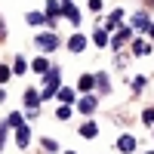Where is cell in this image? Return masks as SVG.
Listing matches in <instances>:
<instances>
[{
  "label": "cell",
  "mask_w": 154,
  "mask_h": 154,
  "mask_svg": "<svg viewBox=\"0 0 154 154\" xmlns=\"http://www.w3.org/2000/svg\"><path fill=\"white\" fill-rule=\"evenodd\" d=\"M59 12H62V3H59V0H49V3H46V19H49V22H56V19H59Z\"/></svg>",
  "instance_id": "cell-7"
},
{
  "label": "cell",
  "mask_w": 154,
  "mask_h": 154,
  "mask_svg": "<svg viewBox=\"0 0 154 154\" xmlns=\"http://www.w3.org/2000/svg\"><path fill=\"white\" fill-rule=\"evenodd\" d=\"M89 9H93V12H102V0H89Z\"/></svg>",
  "instance_id": "cell-26"
},
{
  "label": "cell",
  "mask_w": 154,
  "mask_h": 154,
  "mask_svg": "<svg viewBox=\"0 0 154 154\" xmlns=\"http://www.w3.org/2000/svg\"><path fill=\"white\" fill-rule=\"evenodd\" d=\"M34 71H37V74H46V71H49V62H46V59H34Z\"/></svg>",
  "instance_id": "cell-18"
},
{
  "label": "cell",
  "mask_w": 154,
  "mask_h": 154,
  "mask_svg": "<svg viewBox=\"0 0 154 154\" xmlns=\"http://www.w3.org/2000/svg\"><path fill=\"white\" fill-rule=\"evenodd\" d=\"M142 120H145V123H148V126H151V123H154V108H145V114H142Z\"/></svg>",
  "instance_id": "cell-21"
},
{
  "label": "cell",
  "mask_w": 154,
  "mask_h": 154,
  "mask_svg": "<svg viewBox=\"0 0 154 154\" xmlns=\"http://www.w3.org/2000/svg\"><path fill=\"white\" fill-rule=\"evenodd\" d=\"M37 102H40V96H37L34 89H28V93H25V105H28V111H34V108H37Z\"/></svg>",
  "instance_id": "cell-11"
},
{
  "label": "cell",
  "mask_w": 154,
  "mask_h": 154,
  "mask_svg": "<svg viewBox=\"0 0 154 154\" xmlns=\"http://www.w3.org/2000/svg\"><path fill=\"white\" fill-rule=\"evenodd\" d=\"M96 133H99L96 123H83V126H80V136H83V139H96Z\"/></svg>",
  "instance_id": "cell-12"
},
{
  "label": "cell",
  "mask_w": 154,
  "mask_h": 154,
  "mask_svg": "<svg viewBox=\"0 0 154 154\" xmlns=\"http://www.w3.org/2000/svg\"><path fill=\"white\" fill-rule=\"evenodd\" d=\"M9 74H12V71H9L6 65H0V83H6V80H9Z\"/></svg>",
  "instance_id": "cell-23"
},
{
  "label": "cell",
  "mask_w": 154,
  "mask_h": 154,
  "mask_svg": "<svg viewBox=\"0 0 154 154\" xmlns=\"http://www.w3.org/2000/svg\"><path fill=\"white\" fill-rule=\"evenodd\" d=\"M120 19H123V9H114V12H111V19H108V25H105V31H114Z\"/></svg>",
  "instance_id": "cell-10"
},
{
  "label": "cell",
  "mask_w": 154,
  "mask_h": 154,
  "mask_svg": "<svg viewBox=\"0 0 154 154\" xmlns=\"http://www.w3.org/2000/svg\"><path fill=\"white\" fill-rule=\"evenodd\" d=\"M126 37H130V28H123V31H120L117 37H114V40H111V46H114V49H120V46L126 43Z\"/></svg>",
  "instance_id": "cell-14"
},
{
  "label": "cell",
  "mask_w": 154,
  "mask_h": 154,
  "mask_svg": "<svg viewBox=\"0 0 154 154\" xmlns=\"http://www.w3.org/2000/svg\"><path fill=\"white\" fill-rule=\"evenodd\" d=\"M25 19H28V25H40V22L46 19V12H28Z\"/></svg>",
  "instance_id": "cell-17"
},
{
  "label": "cell",
  "mask_w": 154,
  "mask_h": 154,
  "mask_svg": "<svg viewBox=\"0 0 154 154\" xmlns=\"http://www.w3.org/2000/svg\"><path fill=\"white\" fill-rule=\"evenodd\" d=\"M148 37H151V40H154V25H148Z\"/></svg>",
  "instance_id": "cell-27"
},
{
  "label": "cell",
  "mask_w": 154,
  "mask_h": 154,
  "mask_svg": "<svg viewBox=\"0 0 154 154\" xmlns=\"http://www.w3.org/2000/svg\"><path fill=\"white\" fill-rule=\"evenodd\" d=\"M65 154H74V151H65Z\"/></svg>",
  "instance_id": "cell-29"
},
{
  "label": "cell",
  "mask_w": 154,
  "mask_h": 154,
  "mask_svg": "<svg viewBox=\"0 0 154 154\" xmlns=\"http://www.w3.org/2000/svg\"><path fill=\"white\" fill-rule=\"evenodd\" d=\"M93 40H96V46H105V43L111 40V37H108V31H105V28H99V31L93 34Z\"/></svg>",
  "instance_id": "cell-13"
},
{
  "label": "cell",
  "mask_w": 154,
  "mask_h": 154,
  "mask_svg": "<svg viewBox=\"0 0 154 154\" xmlns=\"http://www.w3.org/2000/svg\"><path fill=\"white\" fill-rule=\"evenodd\" d=\"M83 46H86V37H83V34H74L71 40H68V49H71V53H83Z\"/></svg>",
  "instance_id": "cell-6"
},
{
  "label": "cell",
  "mask_w": 154,
  "mask_h": 154,
  "mask_svg": "<svg viewBox=\"0 0 154 154\" xmlns=\"http://www.w3.org/2000/svg\"><path fill=\"white\" fill-rule=\"evenodd\" d=\"M148 16H145V12H136V16L130 19V28H136V31H148Z\"/></svg>",
  "instance_id": "cell-4"
},
{
  "label": "cell",
  "mask_w": 154,
  "mask_h": 154,
  "mask_svg": "<svg viewBox=\"0 0 154 154\" xmlns=\"http://www.w3.org/2000/svg\"><path fill=\"white\" fill-rule=\"evenodd\" d=\"M62 12H65V16H68L74 25H80V9H77V6H71V3H62Z\"/></svg>",
  "instance_id": "cell-8"
},
{
  "label": "cell",
  "mask_w": 154,
  "mask_h": 154,
  "mask_svg": "<svg viewBox=\"0 0 154 154\" xmlns=\"http://www.w3.org/2000/svg\"><path fill=\"white\" fill-rule=\"evenodd\" d=\"M59 99L62 102H74V93H71V89H59Z\"/></svg>",
  "instance_id": "cell-20"
},
{
  "label": "cell",
  "mask_w": 154,
  "mask_h": 154,
  "mask_svg": "<svg viewBox=\"0 0 154 154\" xmlns=\"http://www.w3.org/2000/svg\"><path fill=\"white\" fill-rule=\"evenodd\" d=\"M25 68H28V65H25V59H16V65H12V71H16V74H22Z\"/></svg>",
  "instance_id": "cell-25"
},
{
  "label": "cell",
  "mask_w": 154,
  "mask_h": 154,
  "mask_svg": "<svg viewBox=\"0 0 154 154\" xmlns=\"http://www.w3.org/2000/svg\"><path fill=\"white\" fill-rule=\"evenodd\" d=\"M59 77H62V74H59V68H56V71H53V68L46 71V89H43V99H49V96L59 89Z\"/></svg>",
  "instance_id": "cell-1"
},
{
  "label": "cell",
  "mask_w": 154,
  "mask_h": 154,
  "mask_svg": "<svg viewBox=\"0 0 154 154\" xmlns=\"http://www.w3.org/2000/svg\"><path fill=\"white\" fill-rule=\"evenodd\" d=\"M16 130H19V133H16V145L25 151V148H28V142H31V126L22 123V126H16Z\"/></svg>",
  "instance_id": "cell-3"
},
{
  "label": "cell",
  "mask_w": 154,
  "mask_h": 154,
  "mask_svg": "<svg viewBox=\"0 0 154 154\" xmlns=\"http://www.w3.org/2000/svg\"><path fill=\"white\" fill-rule=\"evenodd\" d=\"M6 123H9V126H22V114H9Z\"/></svg>",
  "instance_id": "cell-24"
},
{
  "label": "cell",
  "mask_w": 154,
  "mask_h": 154,
  "mask_svg": "<svg viewBox=\"0 0 154 154\" xmlns=\"http://www.w3.org/2000/svg\"><path fill=\"white\" fill-rule=\"evenodd\" d=\"M96 83H99V89H105V93H108V77H105V74H99Z\"/></svg>",
  "instance_id": "cell-22"
},
{
  "label": "cell",
  "mask_w": 154,
  "mask_h": 154,
  "mask_svg": "<svg viewBox=\"0 0 154 154\" xmlns=\"http://www.w3.org/2000/svg\"><path fill=\"white\" fill-rule=\"evenodd\" d=\"M96 105H99V102H96L93 96H83V99H80V105H77V108H80L83 114H93V111H96Z\"/></svg>",
  "instance_id": "cell-9"
},
{
  "label": "cell",
  "mask_w": 154,
  "mask_h": 154,
  "mask_svg": "<svg viewBox=\"0 0 154 154\" xmlns=\"http://www.w3.org/2000/svg\"><path fill=\"white\" fill-rule=\"evenodd\" d=\"M62 3H71V0H62Z\"/></svg>",
  "instance_id": "cell-28"
},
{
  "label": "cell",
  "mask_w": 154,
  "mask_h": 154,
  "mask_svg": "<svg viewBox=\"0 0 154 154\" xmlns=\"http://www.w3.org/2000/svg\"><path fill=\"white\" fill-rule=\"evenodd\" d=\"M34 43L40 46V49H56L59 46V34H37Z\"/></svg>",
  "instance_id": "cell-2"
},
{
  "label": "cell",
  "mask_w": 154,
  "mask_h": 154,
  "mask_svg": "<svg viewBox=\"0 0 154 154\" xmlns=\"http://www.w3.org/2000/svg\"><path fill=\"white\" fill-rule=\"evenodd\" d=\"M117 148H120L123 154H133V151H136V139H133V136H120V139H117Z\"/></svg>",
  "instance_id": "cell-5"
},
{
  "label": "cell",
  "mask_w": 154,
  "mask_h": 154,
  "mask_svg": "<svg viewBox=\"0 0 154 154\" xmlns=\"http://www.w3.org/2000/svg\"><path fill=\"white\" fill-rule=\"evenodd\" d=\"M151 154H154V151H151Z\"/></svg>",
  "instance_id": "cell-30"
},
{
  "label": "cell",
  "mask_w": 154,
  "mask_h": 154,
  "mask_svg": "<svg viewBox=\"0 0 154 154\" xmlns=\"http://www.w3.org/2000/svg\"><path fill=\"white\" fill-rule=\"evenodd\" d=\"M93 83H96V77H93V74H83L80 80H77V89H89Z\"/></svg>",
  "instance_id": "cell-16"
},
{
  "label": "cell",
  "mask_w": 154,
  "mask_h": 154,
  "mask_svg": "<svg viewBox=\"0 0 154 154\" xmlns=\"http://www.w3.org/2000/svg\"><path fill=\"white\" fill-rule=\"evenodd\" d=\"M56 114H59V120H68V117H71V108H68V105H62Z\"/></svg>",
  "instance_id": "cell-19"
},
{
  "label": "cell",
  "mask_w": 154,
  "mask_h": 154,
  "mask_svg": "<svg viewBox=\"0 0 154 154\" xmlns=\"http://www.w3.org/2000/svg\"><path fill=\"white\" fill-rule=\"evenodd\" d=\"M133 53H136V56H148V53H151V46H148L145 40H136V43H133Z\"/></svg>",
  "instance_id": "cell-15"
}]
</instances>
